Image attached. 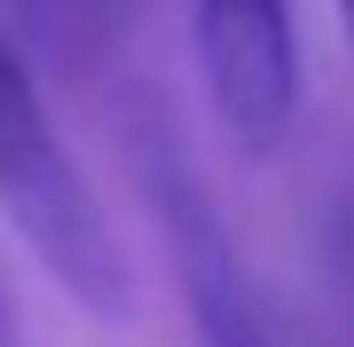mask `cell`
I'll list each match as a JSON object with an SVG mask.
<instances>
[{
    "instance_id": "obj_1",
    "label": "cell",
    "mask_w": 354,
    "mask_h": 347,
    "mask_svg": "<svg viewBox=\"0 0 354 347\" xmlns=\"http://www.w3.org/2000/svg\"><path fill=\"white\" fill-rule=\"evenodd\" d=\"M134 166H142V190H150L158 237H165V253H174V276H181V292H189L197 347H276V323H268L252 276H244V253H236V237H228L213 190H205L197 158L181 150L174 127H165V111H142Z\"/></svg>"
},
{
    "instance_id": "obj_2",
    "label": "cell",
    "mask_w": 354,
    "mask_h": 347,
    "mask_svg": "<svg viewBox=\"0 0 354 347\" xmlns=\"http://www.w3.org/2000/svg\"><path fill=\"white\" fill-rule=\"evenodd\" d=\"M197 64L221 127L236 142H283L299 103V39H291V0H197Z\"/></svg>"
},
{
    "instance_id": "obj_3",
    "label": "cell",
    "mask_w": 354,
    "mask_h": 347,
    "mask_svg": "<svg viewBox=\"0 0 354 347\" xmlns=\"http://www.w3.org/2000/svg\"><path fill=\"white\" fill-rule=\"evenodd\" d=\"M0 347H24L16 339V284H8V269H0Z\"/></svg>"
},
{
    "instance_id": "obj_4",
    "label": "cell",
    "mask_w": 354,
    "mask_h": 347,
    "mask_svg": "<svg viewBox=\"0 0 354 347\" xmlns=\"http://www.w3.org/2000/svg\"><path fill=\"white\" fill-rule=\"evenodd\" d=\"M339 8H346V32H354V0H339Z\"/></svg>"
}]
</instances>
